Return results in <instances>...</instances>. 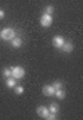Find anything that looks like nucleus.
<instances>
[{
    "mask_svg": "<svg viewBox=\"0 0 83 120\" xmlns=\"http://www.w3.org/2000/svg\"><path fill=\"white\" fill-rule=\"evenodd\" d=\"M0 38L3 41H13L15 38V31L13 28H3L0 31Z\"/></svg>",
    "mask_w": 83,
    "mask_h": 120,
    "instance_id": "f257e3e1",
    "label": "nucleus"
},
{
    "mask_svg": "<svg viewBox=\"0 0 83 120\" xmlns=\"http://www.w3.org/2000/svg\"><path fill=\"white\" fill-rule=\"evenodd\" d=\"M11 77L15 80H22L25 77V70L21 66H14L11 67Z\"/></svg>",
    "mask_w": 83,
    "mask_h": 120,
    "instance_id": "f03ea898",
    "label": "nucleus"
},
{
    "mask_svg": "<svg viewBox=\"0 0 83 120\" xmlns=\"http://www.w3.org/2000/svg\"><path fill=\"white\" fill-rule=\"evenodd\" d=\"M53 24V17H51V14H43L42 17H40V25L42 27H44V28H47V27H50Z\"/></svg>",
    "mask_w": 83,
    "mask_h": 120,
    "instance_id": "7ed1b4c3",
    "label": "nucleus"
},
{
    "mask_svg": "<svg viewBox=\"0 0 83 120\" xmlns=\"http://www.w3.org/2000/svg\"><path fill=\"white\" fill-rule=\"evenodd\" d=\"M36 112H37V115L40 116V117H43V119H47V116H49V108L47 106H39L37 109H36Z\"/></svg>",
    "mask_w": 83,
    "mask_h": 120,
    "instance_id": "20e7f679",
    "label": "nucleus"
},
{
    "mask_svg": "<svg viewBox=\"0 0 83 120\" xmlns=\"http://www.w3.org/2000/svg\"><path fill=\"white\" fill-rule=\"evenodd\" d=\"M64 43H65V41H64V38H62V36H60V35H55L54 38H53V45H54L55 48L61 49Z\"/></svg>",
    "mask_w": 83,
    "mask_h": 120,
    "instance_id": "39448f33",
    "label": "nucleus"
},
{
    "mask_svg": "<svg viewBox=\"0 0 83 120\" xmlns=\"http://www.w3.org/2000/svg\"><path fill=\"white\" fill-rule=\"evenodd\" d=\"M42 92H43V95H46V96H53L55 90L53 88V85H44V87L42 88Z\"/></svg>",
    "mask_w": 83,
    "mask_h": 120,
    "instance_id": "423d86ee",
    "label": "nucleus"
},
{
    "mask_svg": "<svg viewBox=\"0 0 83 120\" xmlns=\"http://www.w3.org/2000/svg\"><path fill=\"white\" fill-rule=\"evenodd\" d=\"M65 53H71L72 50H73V45L71 43V42H65L64 45H62V48H61Z\"/></svg>",
    "mask_w": 83,
    "mask_h": 120,
    "instance_id": "0eeeda50",
    "label": "nucleus"
},
{
    "mask_svg": "<svg viewBox=\"0 0 83 120\" xmlns=\"http://www.w3.org/2000/svg\"><path fill=\"white\" fill-rule=\"evenodd\" d=\"M11 45H13V48H15V49H18V48H21V45H22V39L21 38H14L13 41H11Z\"/></svg>",
    "mask_w": 83,
    "mask_h": 120,
    "instance_id": "6e6552de",
    "label": "nucleus"
},
{
    "mask_svg": "<svg viewBox=\"0 0 83 120\" xmlns=\"http://www.w3.org/2000/svg\"><path fill=\"white\" fill-rule=\"evenodd\" d=\"M6 85H7L8 88H14V87L17 85V80L13 78V77H8V78L6 80Z\"/></svg>",
    "mask_w": 83,
    "mask_h": 120,
    "instance_id": "1a4fd4ad",
    "label": "nucleus"
},
{
    "mask_svg": "<svg viewBox=\"0 0 83 120\" xmlns=\"http://www.w3.org/2000/svg\"><path fill=\"white\" fill-rule=\"evenodd\" d=\"M54 95L58 98V99H64V98H65V92H64V90H62V88H61V90H55Z\"/></svg>",
    "mask_w": 83,
    "mask_h": 120,
    "instance_id": "9d476101",
    "label": "nucleus"
},
{
    "mask_svg": "<svg viewBox=\"0 0 83 120\" xmlns=\"http://www.w3.org/2000/svg\"><path fill=\"white\" fill-rule=\"evenodd\" d=\"M49 112L50 113H58V105L57 103H51L49 106Z\"/></svg>",
    "mask_w": 83,
    "mask_h": 120,
    "instance_id": "9b49d317",
    "label": "nucleus"
},
{
    "mask_svg": "<svg viewBox=\"0 0 83 120\" xmlns=\"http://www.w3.org/2000/svg\"><path fill=\"white\" fill-rule=\"evenodd\" d=\"M13 90H14V92H15L17 95H22V94H24V87H21V85H15Z\"/></svg>",
    "mask_w": 83,
    "mask_h": 120,
    "instance_id": "f8f14e48",
    "label": "nucleus"
},
{
    "mask_svg": "<svg viewBox=\"0 0 83 120\" xmlns=\"http://www.w3.org/2000/svg\"><path fill=\"white\" fill-rule=\"evenodd\" d=\"M51 85H53V88H54V90H61V88H62V82H61V81H58V80L54 81Z\"/></svg>",
    "mask_w": 83,
    "mask_h": 120,
    "instance_id": "ddd939ff",
    "label": "nucleus"
},
{
    "mask_svg": "<svg viewBox=\"0 0 83 120\" xmlns=\"http://www.w3.org/2000/svg\"><path fill=\"white\" fill-rule=\"evenodd\" d=\"M3 75H4L6 78H8V77H11V68H10V67H7V68H4V70H3Z\"/></svg>",
    "mask_w": 83,
    "mask_h": 120,
    "instance_id": "4468645a",
    "label": "nucleus"
},
{
    "mask_svg": "<svg viewBox=\"0 0 83 120\" xmlns=\"http://www.w3.org/2000/svg\"><path fill=\"white\" fill-rule=\"evenodd\" d=\"M44 11H46V14H51V13L54 11V7H53V6H47V7L44 8Z\"/></svg>",
    "mask_w": 83,
    "mask_h": 120,
    "instance_id": "2eb2a0df",
    "label": "nucleus"
},
{
    "mask_svg": "<svg viewBox=\"0 0 83 120\" xmlns=\"http://www.w3.org/2000/svg\"><path fill=\"white\" fill-rule=\"evenodd\" d=\"M55 119H57V113H49L47 120H55Z\"/></svg>",
    "mask_w": 83,
    "mask_h": 120,
    "instance_id": "dca6fc26",
    "label": "nucleus"
},
{
    "mask_svg": "<svg viewBox=\"0 0 83 120\" xmlns=\"http://www.w3.org/2000/svg\"><path fill=\"white\" fill-rule=\"evenodd\" d=\"M4 15H6L4 10H3V8H0V20H3V18H4Z\"/></svg>",
    "mask_w": 83,
    "mask_h": 120,
    "instance_id": "f3484780",
    "label": "nucleus"
}]
</instances>
